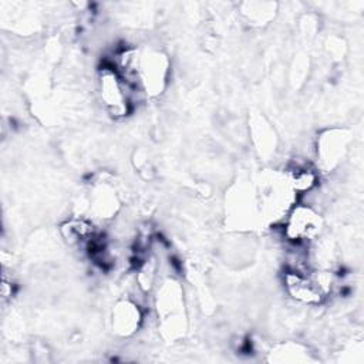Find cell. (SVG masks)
Returning <instances> with one entry per match:
<instances>
[{
  "label": "cell",
  "instance_id": "obj_1",
  "mask_svg": "<svg viewBox=\"0 0 364 364\" xmlns=\"http://www.w3.org/2000/svg\"><path fill=\"white\" fill-rule=\"evenodd\" d=\"M154 304L159 327L165 337L175 340L186 330V307L182 284L172 276L164 277L155 286Z\"/></svg>",
  "mask_w": 364,
  "mask_h": 364
},
{
  "label": "cell",
  "instance_id": "obj_2",
  "mask_svg": "<svg viewBox=\"0 0 364 364\" xmlns=\"http://www.w3.org/2000/svg\"><path fill=\"white\" fill-rule=\"evenodd\" d=\"M171 71V63L168 54L152 46L138 47L134 85L146 97H158L164 92Z\"/></svg>",
  "mask_w": 364,
  "mask_h": 364
},
{
  "label": "cell",
  "instance_id": "obj_3",
  "mask_svg": "<svg viewBox=\"0 0 364 364\" xmlns=\"http://www.w3.org/2000/svg\"><path fill=\"white\" fill-rule=\"evenodd\" d=\"M97 91L105 112L115 119L124 118L132 111L134 97L138 94L109 63L104 64L98 71Z\"/></svg>",
  "mask_w": 364,
  "mask_h": 364
},
{
  "label": "cell",
  "instance_id": "obj_4",
  "mask_svg": "<svg viewBox=\"0 0 364 364\" xmlns=\"http://www.w3.org/2000/svg\"><path fill=\"white\" fill-rule=\"evenodd\" d=\"M280 223L283 235L290 243L304 245L317 240L324 228V219L318 209L301 202H296Z\"/></svg>",
  "mask_w": 364,
  "mask_h": 364
},
{
  "label": "cell",
  "instance_id": "obj_5",
  "mask_svg": "<svg viewBox=\"0 0 364 364\" xmlns=\"http://www.w3.org/2000/svg\"><path fill=\"white\" fill-rule=\"evenodd\" d=\"M351 144V135L344 128H330L317 136L316 166L318 172H333L344 161Z\"/></svg>",
  "mask_w": 364,
  "mask_h": 364
},
{
  "label": "cell",
  "instance_id": "obj_6",
  "mask_svg": "<svg viewBox=\"0 0 364 364\" xmlns=\"http://www.w3.org/2000/svg\"><path fill=\"white\" fill-rule=\"evenodd\" d=\"M226 218L237 229L253 228L257 220H262L256 189L239 183L228 196Z\"/></svg>",
  "mask_w": 364,
  "mask_h": 364
},
{
  "label": "cell",
  "instance_id": "obj_7",
  "mask_svg": "<svg viewBox=\"0 0 364 364\" xmlns=\"http://www.w3.org/2000/svg\"><path fill=\"white\" fill-rule=\"evenodd\" d=\"M88 212L91 218L107 220L117 215L121 208L119 196L111 181L97 179L92 182L87 199Z\"/></svg>",
  "mask_w": 364,
  "mask_h": 364
},
{
  "label": "cell",
  "instance_id": "obj_8",
  "mask_svg": "<svg viewBox=\"0 0 364 364\" xmlns=\"http://www.w3.org/2000/svg\"><path fill=\"white\" fill-rule=\"evenodd\" d=\"M144 321L139 304L132 299L118 300L111 310V330L118 337L134 336Z\"/></svg>",
  "mask_w": 364,
  "mask_h": 364
},
{
  "label": "cell",
  "instance_id": "obj_9",
  "mask_svg": "<svg viewBox=\"0 0 364 364\" xmlns=\"http://www.w3.org/2000/svg\"><path fill=\"white\" fill-rule=\"evenodd\" d=\"M282 171L297 196L310 193L318 185L320 172L317 166L307 159L294 158Z\"/></svg>",
  "mask_w": 364,
  "mask_h": 364
},
{
  "label": "cell",
  "instance_id": "obj_10",
  "mask_svg": "<svg viewBox=\"0 0 364 364\" xmlns=\"http://www.w3.org/2000/svg\"><path fill=\"white\" fill-rule=\"evenodd\" d=\"M240 13L250 26L262 27L274 18L277 4L272 1H245L240 4Z\"/></svg>",
  "mask_w": 364,
  "mask_h": 364
},
{
  "label": "cell",
  "instance_id": "obj_11",
  "mask_svg": "<svg viewBox=\"0 0 364 364\" xmlns=\"http://www.w3.org/2000/svg\"><path fill=\"white\" fill-rule=\"evenodd\" d=\"M257 127L253 128V139H255V145L256 149L260 152V155H266V154H272L274 152V146H276V136L273 129L267 125V124H256Z\"/></svg>",
  "mask_w": 364,
  "mask_h": 364
}]
</instances>
